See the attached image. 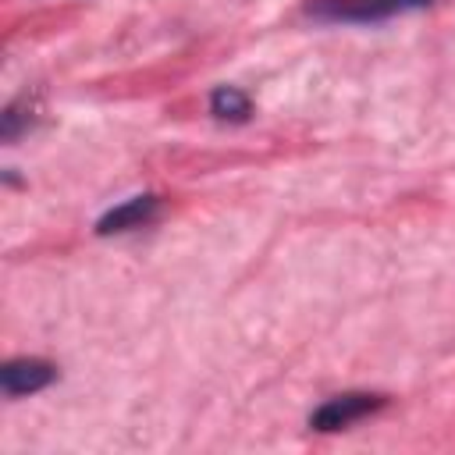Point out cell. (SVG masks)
Instances as JSON below:
<instances>
[{
	"label": "cell",
	"mask_w": 455,
	"mask_h": 455,
	"mask_svg": "<svg viewBox=\"0 0 455 455\" xmlns=\"http://www.w3.org/2000/svg\"><path fill=\"white\" fill-rule=\"evenodd\" d=\"M160 213V196L156 192H139L117 206H110L100 220H96V235H121V231H135L142 224H149Z\"/></svg>",
	"instance_id": "4"
},
{
	"label": "cell",
	"mask_w": 455,
	"mask_h": 455,
	"mask_svg": "<svg viewBox=\"0 0 455 455\" xmlns=\"http://www.w3.org/2000/svg\"><path fill=\"white\" fill-rule=\"evenodd\" d=\"M210 114H213L217 121H235V124H242V121H249V114H252V100H249V92H242L238 85H217V89L210 92Z\"/></svg>",
	"instance_id": "5"
},
{
	"label": "cell",
	"mask_w": 455,
	"mask_h": 455,
	"mask_svg": "<svg viewBox=\"0 0 455 455\" xmlns=\"http://www.w3.org/2000/svg\"><path fill=\"white\" fill-rule=\"evenodd\" d=\"M434 0H309L306 14L316 21H345V25H377L395 14L423 11Z\"/></svg>",
	"instance_id": "1"
},
{
	"label": "cell",
	"mask_w": 455,
	"mask_h": 455,
	"mask_svg": "<svg viewBox=\"0 0 455 455\" xmlns=\"http://www.w3.org/2000/svg\"><path fill=\"white\" fill-rule=\"evenodd\" d=\"M57 380V366L36 355H21V359H7L0 366V387L7 398H25L36 395L43 387H50Z\"/></svg>",
	"instance_id": "3"
},
{
	"label": "cell",
	"mask_w": 455,
	"mask_h": 455,
	"mask_svg": "<svg viewBox=\"0 0 455 455\" xmlns=\"http://www.w3.org/2000/svg\"><path fill=\"white\" fill-rule=\"evenodd\" d=\"M384 405H387V395H377V391H345V395H334V398L320 402L309 412V427L320 430V434H331V430L352 427L363 416L380 412Z\"/></svg>",
	"instance_id": "2"
},
{
	"label": "cell",
	"mask_w": 455,
	"mask_h": 455,
	"mask_svg": "<svg viewBox=\"0 0 455 455\" xmlns=\"http://www.w3.org/2000/svg\"><path fill=\"white\" fill-rule=\"evenodd\" d=\"M36 110H39L36 96H18V100H11V103L4 107V114H0V139H4V142H14L21 132H28V128L36 124Z\"/></svg>",
	"instance_id": "6"
}]
</instances>
